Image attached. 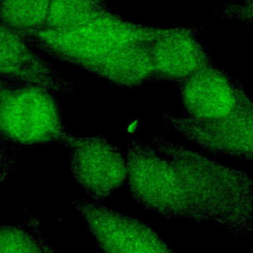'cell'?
<instances>
[{
	"label": "cell",
	"mask_w": 253,
	"mask_h": 253,
	"mask_svg": "<svg viewBox=\"0 0 253 253\" xmlns=\"http://www.w3.org/2000/svg\"><path fill=\"white\" fill-rule=\"evenodd\" d=\"M6 79H7V78H4V77H1V76H0V88L3 86V84H4L5 81H6Z\"/></svg>",
	"instance_id": "2e32d148"
},
{
	"label": "cell",
	"mask_w": 253,
	"mask_h": 253,
	"mask_svg": "<svg viewBox=\"0 0 253 253\" xmlns=\"http://www.w3.org/2000/svg\"><path fill=\"white\" fill-rule=\"evenodd\" d=\"M50 248L39 234L17 226L0 227V253H50Z\"/></svg>",
	"instance_id": "4fadbf2b"
},
{
	"label": "cell",
	"mask_w": 253,
	"mask_h": 253,
	"mask_svg": "<svg viewBox=\"0 0 253 253\" xmlns=\"http://www.w3.org/2000/svg\"><path fill=\"white\" fill-rule=\"evenodd\" d=\"M16 159L4 146L0 145V185L5 182L14 172Z\"/></svg>",
	"instance_id": "9a60e30c"
},
{
	"label": "cell",
	"mask_w": 253,
	"mask_h": 253,
	"mask_svg": "<svg viewBox=\"0 0 253 253\" xmlns=\"http://www.w3.org/2000/svg\"><path fill=\"white\" fill-rule=\"evenodd\" d=\"M60 145L68 150L73 177L94 201L108 198L126 180V161L103 134L78 136L67 131Z\"/></svg>",
	"instance_id": "5b68a950"
},
{
	"label": "cell",
	"mask_w": 253,
	"mask_h": 253,
	"mask_svg": "<svg viewBox=\"0 0 253 253\" xmlns=\"http://www.w3.org/2000/svg\"><path fill=\"white\" fill-rule=\"evenodd\" d=\"M212 13L221 19L236 21L253 28V0L221 2L212 8Z\"/></svg>",
	"instance_id": "5bb4252c"
},
{
	"label": "cell",
	"mask_w": 253,
	"mask_h": 253,
	"mask_svg": "<svg viewBox=\"0 0 253 253\" xmlns=\"http://www.w3.org/2000/svg\"><path fill=\"white\" fill-rule=\"evenodd\" d=\"M126 161L129 193L145 210L253 233V178L245 172L158 135L131 140Z\"/></svg>",
	"instance_id": "6da1fadb"
},
{
	"label": "cell",
	"mask_w": 253,
	"mask_h": 253,
	"mask_svg": "<svg viewBox=\"0 0 253 253\" xmlns=\"http://www.w3.org/2000/svg\"><path fill=\"white\" fill-rule=\"evenodd\" d=\"M180 94L186 115L198 120L220 118L250 98L236 78L215 65L181 83Z\"/></svg>",
	"instance_id": "ba28073f"
},
{
	"label": "cell",
	"mask_w": 253,
	"mask_h": 253,
	"mask_svg": "<svg viewBox=\"0 0 253 253\" xmlns=\"http://www.w3.org/2000/svg\"><path fill=\"white\" fill-rule=\"evenodd\" d=\"M110 10L107 0H50L45 30L67 32Z\"/></svg>",
	"instance_id": "8fae6325"
},
{
	"label": "cell",
	"mask_w": 253,
	"mask_h": 253,
	"mask_svg": "<svg viewBox=\"0 0 253 253\" xmlns=\"http://www.w3.org/2000/svg\"><path fill=\"white\" fill-rule=\"evenodd\" d=\"M164 126L212 154L253 161V99L213 120L164 114Z\"/></svg>",
	"instance_id": "277c9868"
},
{
	"label": "cell",
	"mask_w": 253,
	"mask_h": 253,
	"mask_svg": "<svg viewBox=\"0 0 253 253\" xmlns=\"http://www.w3.org/2000/svg\"><path fill=\"white\" fill-rule=\"evenodd\" d=\"M50 0H0V24L17 32L45 28Z\"/></svg>",
	"instance_id": "7c38bea8"
},
{
	"label": "cell",
	"mask_w": 253,
	"mask_h": 253,
	"mask_svg": "<svg viewBox=\"0 0 253 253\" xmlns=\"http://www.w3.org/2000/svg\"><path fill=\"white\" fill-rule=\"evenodd\" d=\"M66 132L55 92L37 84L6 79L0 88L2 144L60 145Z\"/></svg>",
	"instance_id": "3957f363"
},
{
	"label": "cell",
	"mask_w": 253,
	"mask_h": 253,
	"mask_svg": "<svg viewBox=\"0 0 253 253\" xmlns=\"http://www.w3.org/2000/svg\"><path fill=\"white\" fill-rule=\"evenodd\" d=\"M50 253H55V251H54V249L52 247L50 248Z\"/></svg>",
	"instance_id": "e0dca14e"
},
{
	"label": "cell",
	"mask_w": 253,
	"mask_h": 253,
	"mask_svg": "<svg viewBox=\"0 0 253 253\" xmlns=\"http://www.w3.org/2000/svg\"><path fill=\"white\" fill-rule=\"evenodd\" d=\"M83 67L119 88H134L154 80L149 42L124 45Z\"/></svg>",
	"instance_id": "30bf717a"
},
{
	"label": "cell",
	"mask_w": 253,
	"mask_h": 253,
	"mask_svg": "<svg viewBox=\"0 0 253 253\" xmlns=\"http://www.w3.org/2000/svg\"><path fill=\"white\" fill-rule=\"evenodd\" d=\"M103 253H175L139 219L111 210L100 202L72 199Z\"/></svg>",
	"instance_id": "8992f818"
},
{
	"label": "cell",
	"mask_w": 253,
	"mask_h": 253,
	"mask_svg": "<svg viewBox=\"0 0 253 253\" xmlns=\"http://www.w3.org/2000/svg\"><path fill=\"white\" fill-rule=\"evenodd\" d=\"M204 27L166 28L149 42L154 80L183 83L202 69L215 65L198 37Z\"/></svg>",
	"instance_id": "52a82bcc"
},
{
	"label": "cell",
	"mask_w": 253,
	"mask_h": 253,
	"mask_svg": "<svg viewBox=\"0 0 253 253\" xmlns=\"http://www.w3.org/2000/svg\"><path fill=\"white\" fill-rule=\"evenodd\" d=\"M0 76L71 94L75 84L40 56L17 32L0 24Z\"/></svg>",
	"instance_id": "9c48e42d"
},
{
	"label": "cell",
	"mask_w": 253,
	"mask_h": 253,
	"mask_svg": "<svg viewBox=\"0 0 253 253\" xmlns=\"http://www.w3.org/2000/svg\"><path fill=\"white\" fill-rule=\"evenodd\" d=\"M165 27L126 20L110 10L67 32L45 29L18 33L32 47L60 61L84 66L109 52L134 42H150Z\"/></svg>",
	"instance_id": "7a4b0ae2"
}]
</instances>
